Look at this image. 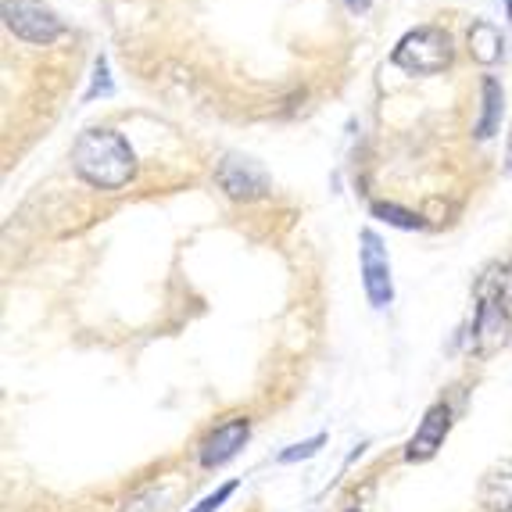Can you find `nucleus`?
Wrapping results in <instances>:
<instances>
[{
    "label": "nucleus",
    "mask_w": 512,
    "mask_h": 512,
    "mask_svg": "<svg viewBox=\"0 0 512 512\" xmlns=\"http://www.w3.org/2000/svg\"><path fill=\"white\" fill-rule=\"evenodd\" d=\"M72 165L90 187L119 190L133 180L137 158L115 129H86L72 147Z\"/></svg>",
    "instance_id": "nucleus-1"
},
{
    "label": "nucleus",
    "mask_w": 512,
    "mask_h": 512,
    "mask_svg": "<svg viewBox=\"0 0 512 512\" xmlns=\"http://www.w3.org/2000/svg\"><path fill=\"white\" fill-rule=\"evenodd\" d=\"M391 61L412 76H434L452 65V36L437 26H419L398 40Z\"/></svg>",
    "instance_id": "nucleus-2"
},
{
    "label": "nucleus",
    "mask_w": 512,
    "mask_h": 512,
    "mask_svg": "<svg viewBox=\"0 0 512 512\" xmlns=\"http://www.w3.org/2000/svg\"><path fill=\"white\" fill-rule=\"evenodd\" d=\"M359 265H362V287L373 308L384 312L394 301V280H391V255H387L384 240L376 237L373 230L359 233Z\"/></svg>",
    "instance_id": "nucleus-3"
},
{
    "label": "nucleus",
    "mask_w": 512,
    "mask_h": 512,
    "mask_svg": "<svg viewBox=\"0 0 512 512\" xmlns=\"http://www.w3.org/2000/svg\"><path fill=\"white\" fill-rule=\"evenodd\" d=\"M4 26L29 43H51L61 36V18L40 0H4Z\"/></svg>",
    "instance_id": "nucleus-4"
},
{
    "label": "nucleus",
    "mask_w": 512,
    "mask_h": 512,
    "mask_svg": "<svg viewBox=\"0 0 512 512\" xmlns=\"http://www.w3.org/2000/svg\"><path fill=\"white\" fill-rule=\"evenodd\" d=\"M248 437H251L248 416L226 419V423H219L215 430H208L205 441L197 444V462H201L205 470H219V466H226L230 459H237L240 448L248 444Z\"/></svg>",
    "instance_id": "nucleus-5"
},
{
    "label": "nucleus",
    "mask_w": 512,
    "mask_h": 512,
    "mask_svg": "<svg viewBox=\"0 0 512 512\" xmlns=\"http://www.w3.org/2000/svg\"><path fill=\"white\" fill-rule=\"evenodd\" d=\"M215 180L237 201H255V197L269 194V172L251 158H237V154L222 158L219 169H215Z\"/></svg>",
    "instance_id": "nucleus-6"
},
{
    "label": "nucleus",
    "mask_w": 512,
    "mask_h": 512,
    "mask_svg": "<svg viewBox=\"0 0 512 512\" xmlns=\"http://www.w3.org/2000/svg\"><path fill=\"white\" fill-rule=\"evenodd\" d=\"M448 430H452V405H444V402L430 405V409L423 412V419H419L416 434H412L409 444H405V459L430 462L444 448Z\"/></svg>",
    "instance_id": "nucleus-7"
},
{
    "label": "nucleus",
    "mask_w": 512,
    "mask_h": 512,
    "mask_svg": "<svg viewBox=\"0 0 512 512\" xmlns=\"http://www.w3.org/2000/svg\"><path fill=\"white\" fill-rule=\"evenodd\" d=\"M509 341V316H505L502 298L498 294H484L473 312V333H470V348L477 351H495Z\"/></svg>",
    "instance_id": "nucleus-8"
},
{
    "label": "nucleus",
    "mask_w": 512,
    "mask_h": 512,
    "mask_svg": "<svg viewBox=\"0 0 512 512\" xmlns=\"http://www.w3.org/2000/svg\"><path fill=\"white\" fill-rule=\"evenodd\" d=\"M480 502L491 512H512V462H502L480 484Z\"/></svg>",
    "instance_id": "nucleus-9"
},
{
    "label": "nucleus",
    "mask_w": 512,
    "mask_h": 512,
    "mask_svg": "<svg viewBox=\"0 0 512 512\" xmlns=\"http://www.w3.org/2000/svg\"><path fill=\"white\" fill-rule=\"evenodd\" d=\"M470 54L480 65H495L502 58V33H498L491 22H477L470 29Z\"/></svg>",
    "instance_id": "nucleus-10"
},
{
    "label": "nucleus",
    "mask_w": 512,
    "mask_h": 512,
    "mask_svg": "<svg viewBox=\"0 0 512 512\" xmlns=\"http://www.w3.org/2000/svg\"><path fill=\"white\" fill-rule=\"evenodd\" d=\"M498 119H502V86H498V79L487 76L484 79V115H480V122H477L473 133H477L480 140L495 137Z\"/></svg>",
    "instance_id": "nucleus-11"
},
{
    "label": "nucleus",
    "mask_w": 512,
    "mask_h": 512,
    "mask_svg": "<svg viewBox=\"0 0 512 512\" xmlns=\"http://www.w3.org/2000/svg\"><path fill=\"white\" fill-rule=\"evenodd\" d=\"M373 215L376 219H384L387 226H398V230H423V226H427L423 215L409 212V208H402V205H391V201H376Z\"/></svg>",
    "instance_id": "nucleus-12"
},
{
    "label": "nucleus",
    "mask_w": 512,
    "mask_h": 512,
    "mask_svg": "<svg viewBox=\"0 0 512 512\" xmlns=\"http://www.w3.org/2000/svg\"><path fill=\"white\" fill-rule=\"evenodd\" d=\"M172 502V487H147L137 498H129L126 512H169Z\"/></svg>",
    "instance_id": "nucleus-13"
},
{
    "label": "nucleus",
    "mask_w": 512,
    "mask_h": 512,
    "mask_svg": "<svg viewBox=\"0 0 512 512\" xmlns=\"http://www.w3.org/2000/svg\"><path fill=\"white\" fill-rule=\"evenodd\" d=\"M323 444H326V434H312V437H305V441L291 444V448H283V452L276 455V462H280V466L305 462V459H312V455H319V448H323Z\"/></svg>",
    "instance_id": "nucleus-14"
},
{
    "label": "nucleus",
    "mask_w": 512,
    "mask_h": 512,
    "mask_svg": "<svg viewBox=\"0 0 512 512\" xmlns=\"http://www.w3.org/2000/svg\"><path fill=\"white\" fill-rule=\"evenodd\" d=\"M237 487H240L237 480H226V484H219V487H215L212 495H205V498H201V502H197L190 512H219L222 505H226V502H230V498H233V491H237Z\"/></svg>",
    "instance_id": "nucleus-15"
},
{
    "label": "nucleus",
    "mask_w": 512,
    "mask_h": 512,
    "mask_svg": "<svg viewBox=\"0 0 512 512\" xmlns=\"http://www.w3.org/2000/svg\"><path fill=\"white\" fill-rule=\"evenodd\" d=\"M108 90H111V83H108V61L97 58V79H94V86H90V94H86V97L108 94Z\"/></svg>",
    "instance_id": "nucleus-16"
},
{
    "label": "nucleus",
    "mask_w": 512,
    "mask_h": 512,
    "mask_svg": "<svg viewBox=\"0 0 512 512\" xmlns=\"http://www.w3.org/2000/svg\"><path fill=\"white\" fill-rule=\"evenodd\" d=\"M505 172H512V133H509V151H505Z\"/></svg>",
    "instance_id": "nucleus-17"
},
{
    "label": "nucleus",
    "mask_w": 512,
    "mask_h": 512,
    "mask_svg": "<svg viewBox=\"0 0 512 512\" xmlns=\"http://www.w3.org/2000/svg\"><path fill=\"white\" fill-rule=\"evenodd\" d=\"M509 15H512V0H509Z\"/></svg>",
    "instance_id": "nucleus-18"
},
{
    "label": "nucleus",
    "mask_w": 512,
    "mask_h": 512,
    "mask_svg": "<svg viewBox=\"0 0 512 512\" xmlns=\"http://www.w3.org/2000/svg\"><path fill=\"white\" fill-rule=\"evenodd\" d=\"M348 512H362V509H348Z\"/></svg>",
    "instance_id": "nucleus-19"
}]
</instances>
